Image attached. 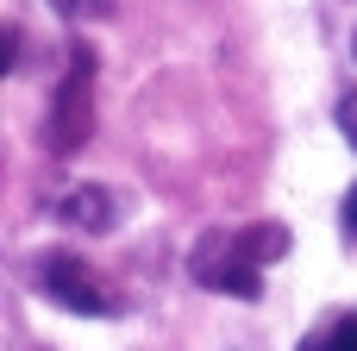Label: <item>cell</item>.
I'll return each instance as SVG.
<instances>
[{"label":"cell","mask_w":357,"mask_h":351,"mask_svg":"<svg viewBox=\"0 0 357 351\" xmlns=\"http://www.w3.org/2000/svg\"><path fill=\"white\" fill-rule=\"evenodd\" d=\"M88 138H94V57L75 50V63H69V75H63V88H56V100H50L44 144H50L56 157H75Z\"/></svg>","instance_id":"cell-1"},{"label":"cell","mask_w":357,"mask_h":351,"mask_svg":"<svg viewBox=\"0 0 357 351\" xmlns=\"http://www.w3.org/2000/svg\"><path fill=\"white\" fill-rule=\"evenodd\" d=\"M38 289H44L56 308H69V314H113V301L100 295L94 270H88L82 257H69V251H56V257L38 264Z\"/></svg>","instance_id":"cell-2"},{"label":"cell","mask_w":357,"mask_h":351,"mask_svg":"<svg viewBox=\"0 0 357 351\" xmlns=\"http://www.w3.org/2000/svg\"><path fill=\"white\" fill-rule=\"evenodd\" d=\"M195 276L213 283V289H226V295H238V301H257V295H264L257 264H251L238 245H226V239H207V245L195 251Z\"/></svg>","instance_id":"cell-3"},{"label":"cell","mask_w":357,"mask_h":351,"mask_svg":"<svg viewBox=\"0 0 357 351\" xmlns=\"http://www.w3.org/2000/svg\"><path fill=\"white\" fill-rule=\"evenodd\" d=\"M63 214H69L75 226L100 232V226H113V195H107L100 182H82V188H69V195H63Z\"/></svg>","instance_id":"cell-4"},{"label":"cell","mask_w":357,"mask_h":351,"mask_svg":"<svg viewBox=\"0 0 357 351\" xmlns=\"http://www.w3.org/2000/svg\"><path fill=\"white\" fill-rule=\"evenodd\" d=\"M238 251H245L251 264H276V257L289 251V226H276V220H264V226H251V232H238Z\"/></svg>","instance_id":"cell-5"},{"label":"cell","mask_w":357,"mask_h":351,"mask_svg":"<svg viewBox=\"0 0 357 351\" xmlns=\"http://www.w3.org/2000/svg\"><path fill=\"white\" fill-rule=\"evenodd\" d=\"M301 351H357V314H339L320 339H307Z\"/></svg>","instance_id":"cell-6"},{"label":"cell","mask_w":357,"mask_h":351,"mask_svg":"<svg viewBox=\"0 0 357 351\" xmlns=\"http://www.w3.org/2000/svg\"><path fill=\"white\" fill-rule=\"evenodd\" d=\"M56 13H69V19H94V13H107L113 0H50Z\"/></svg>","instance_id":"cell-7"},{"label":"cell","mask_w":357,"mask_h":351,"mask_svg":"<svg viewBox=\"0 0 357 351\" xmlns=\"http://www.w3.org/2000/svg\"><path fill=\"white\" fill-rule=\"evenodd\" d=\"M339 132H345V144L357 151V88L345 94V100H339Z\"/></svg>","instance_id":"cell-8"},{"label":"cell","mask_w":357,"mask_h":351,"mask_svg":"<svg viewBox=\"0 0 357 351\" xmlns=\"http://www.w3.org/2000/svg\"><path fill=\"white\" fill-rule=\"evenodd\" d=\"M345 232H351V239H357V188H351V195H345Z\"/></svg>","instance_id":"cell-9"}]
</instances>
